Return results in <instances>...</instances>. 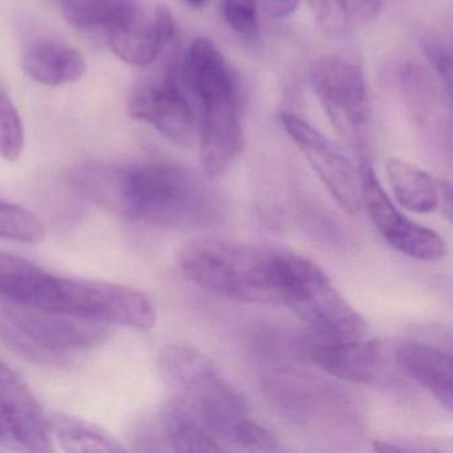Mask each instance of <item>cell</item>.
<instances>
[{
  "label": "cell",
  "instance_id": "6da1fadb",
  "mask_svg": "<svg viewBox=\"0 0 453 453\" xmlns=\"http://www.w3.org/2000/svg\"><path fill=\"white\" fill-rule=\"evenodd\" d=\"M73 184L89 201L128 221L184 229L211 221L216 213L206 188L181 166L165 161L88 163Z\"/></svg>",
  "mask_w": 453,
  "mask_h": 453
},
{
  "label": "cell",
  "instance_id": "7a4b0ae2",
  "mask_svg": "<svg viewBox=\"0 0 453 453\" xmlns=\"http://www.w3.org/2000/svg\"><path fill=\"white\" fill-rule=\"evenodd\" d=\"M294 253L221 240L200 238L182 246V274L203 290L233 301L285 306Z\"/></svg>",
  "mask_w": 453,
  "mask_h": 453
},
{
  "label": "cell",
  "instance_id": "3957f363",
  "mask_svg": "<svg viewBox=\"0 0 453 453\" xmlns=\"http://www.w3.org/2000/svg\"><path fill=\"white\" fill-rule=\"evenodd\" d=\"M182 75L198 113L203 173L217 179L237 163L245 142L240 83L224 55L206 38L190 44Z\"/></svg>",
  "mask_w": 453,
  "mask_h": 453
},
{
  "label": "cell",
  "instance_id": "277c9868",
  "mask_svg": "<svg viewBox=\"0 0 453 453\" xmlns=\"http://www.w3.org/2000/svg\"><path fill=\"white\" fill-rule=\"evenodd\" d=\"M7 302L136 330L155 327L157 312L148 296L127 286L49 274L34 267Z\"/></svg>",
  "mask_w": 453,
  "mask_h": 453
},
{
  "label": "cell",
  "instance_id": "5b68a950",
  "mask_svg": "<svg viewBox=\"0 0 453 453\" xmlns=\"http://www.w3.org/2000/svg\"><path fill=\"white\" fill-rule=\"evenodd\" d=\"M158 368L171 400L197 418L222 444L230 442L238 421L248 416L242 395L195 347L169 344L158 355Z\"/></svg>",
  "mask_w": 453,
  "mask_h": 453
},
{
  "label": "cell",
  "instance_id": "8992f818",
  "mask_svg": "<svg viewBox=\"0 0 453 453\" xmlns=\"http://www.w3.org/2000/svg\"><path fill=\"white\" fill-rule=\"evenodd\" d=\"M108 335L103 323L12 302L0 303V342L38 365L67 367L73 352L94 349Z\"/></svg>",
  "mask_w": 453,
  "mask_h": 453
},
{
  "label": "cell",
  "instance_id": "52a82bcc",
  "mask_svg": "<svg viewBox=\"0 0 453 453\" xmlns=\"http://www.w3.org/2000/svg\"><path fill=\"white\" fill-rule=\"evenodd\" d=\"M310 81L339 136L354 150H365L370 108L360 65L346 58L326 55L312 63Z\"/></svg>",
  "mask_w": 453,
  "mask_h": 453
},
{
  "label": "cell",
  "instance_id": "ba28073f",
  "mask_svg": "<svg viewBox=\"0 0 453 453\" xmlns=\"http://www.w3.org/2000/svg\"><path fill=\"white\" fill-rule=\"evenodd\" d=\"M286 307L293 310L320 338H360L365 318L349 303L314 262L296 254Z\"/></svg>",
  "mask_w": 453,
  "mask_h": 453
},
{
  "label": "cell",
  "instance_id": "9c48e42d",
  "mask_svg": "<svg viewBox=\"0 0 453 453\" xmlns=\"http://www.w3.org/2000/svg\"><path fill=\"white\" fill-rule=\"evenodd\" d=\"M362 206L381 237L399 253L418 261L444 258L448 246L431 227L416 224L395 206L367 158L359 163Z\"/></svg>",
  "mask_w": 453,
  "mask_h": 453
},
{
  "label": "cell",
  "instance_id": "30bf717a",
  "mask_svg": "<svg viewBox=\"0 0 453 453\" xmlns=\"http://www.w3.org/2000/svg\"><path fill=\"white\" fill-rule=\"evenodd\" d=\"M280 121L334 200L347 213H357L363 208L359 169L347 157L344 150L293 113H280Z\"/></svg>",
  "mask_w": 453,
  "mask_h": 453
},
{
  "label": "cell",
  "instance_id": "8fae6325",
  "mask_svg": "<svg viewBox=\"0 0 453 453\" xmlns=\"http://www.w3.org/2000/svg\"><path fill=\"white\" fill-rule=\"evenodd\" d=\"M128 113L182 147L198 139L195 108L173 73L142 81L129 95Z\"/></svg>",
  "mask_w": 453,
  "mask_h": 453
},
{
  "label": "cell",
  "instance_id": "7c38bea8",
  "mask_svg": "<svg viewBox=\"0 0 453 453\" xmlns=\"http://www.w3.org/2000/svg\"><path fill=\"white\" fill-rule=\"evenodd\" d=\"M0 420L14 444L35 452L54 449L49 416L22 379L4 362H0Z\"/></svg>",
  "mask_w": 453,
  "mask_h": 453
},
{
  "label": "cell",
  "instance_id": "4fadbf2b",
  "mask_svg": "<svg viewBox=\"0 0 453 453\" xmlns=\"http://www.w3.org/2000/svg\"><path fill=\"white\" fill-rule=\"evenodd\" d=\"M176 26L168 9L147 6L108 36L107 41L116 57L127 65L145 67L157 60L166 44L173 39Z\"/></svg>",
  "mask_w": 453,
  "mask_h": 453
},
{
  "label": "cell",
  "instance_id": "5bb4252c",
  "mask_svg": "<svg viewBox=\"0 0 453 453\" xmlns=\"http://www.w3.org/2000/svg\"><path fill=\"white\" fill-rule=\"evenodd\" d=\"M307 359L334 378L368 383L381 363L380 342L373 339H327L318 336L303 347Z\"/></svg>",
  "mask_w": 453,
  "mask_h": 453
},
{
  "label": "cell",
  "instance_id": "9a60e30c",
  "mask_svg": "<svg viewBox=\"0 0 453 453\" xmlns=\"http://www.w3.org/2000/svg\"><path fill=\"white\" fill-rule=\"evenodd\" d=\"M400 370L452 410V357L449 352L420 342H404L395 351Z\"/></svg>",
  "mask_w": 453,
  "mask_h": 453
},
{
  "label": "cell",
  "instance_id": "2e32d148",
  "mask_svg": "<svg viewBox=\"0 0 453 453\" xmlns=\"http://www.w3.org/2000/svg\"><path fill=\"white\" fill-rule=\"evenodd\" d=\"M403 95L411 118L418 129L436 131L444 136V129L450 131V103L436 78L418 65H405L400 73Z\"/></svg>",
  "mask_w": 453,
  "mask_h": 453
},
{
  "label": "cell",
  "instance_id": "e0dca14e",
  "mask_svg": "<svg viewBox=\"0 0 453 453\" xmlns=\"http://www.w3.org/2000/svg\"><path fill=\"white\" fill-rule=\"evenodd\" d=\"M22 67L36 83L60 87L81 81L86 73L87 62L83 54L73 47L41 41L23 51Z\"/></svg>",
  "mask_w": 453,
  "mask_h": 453
},
{
  "label": "cell",
  "instance_id": "ac0fdd59",
  "mask_svg": "<svg viewBox=\"0 0 453 453\" xmlns=\"http://www.w3.org/2000/svg\"><path fill=\"white\" fill-rule=\"evenodd\" d=\"M265 386L274 404L299 421L317 418L335 400L325 384L294 371L273 372Z\"/></svg>",
  "mask_w": 453,
  "mask_h": 453
},
{
  "label": "cell",
  "instance_id": "d6986e66",
  "mask_svg": "<svg viewBox=\"0 0 453 453\" xmlns=\"http://www.w3.org/2000/svg\"><path fill=\"white\" fill-rule=\"evenodd\" d=\"M142 0H60L63 17L76 30L110 36L144 6Z\"/></svg>",
  "mask_w": 453,
  "mask_h": 453
},
{
  "label": "cell",
  "instance_id": "ffe728a7",
  "mask_svg": "<svg viewBox=\"0 0 453 453\" xmlns=\"http://www.w3.org/2000/svg\"><path fill=\"white\" fill-rule=\"evenodd\" d=\"M387 176L397 203L415 213H431L440 203L439 180L402 158H389Z\"/></svg>",
  "mask_w": 453,
  "mask_h": 453
},
{
  "label": "cell",
  "instance_id": "44dd1931",
  "mask_svg": "<svg viewBox=\"0 0 453 453\" xmlns=\"http://www.w3.org/2000/svg\"><path fill=\"white\" fill-rule=\"evenodd\" d=\"M52 441H57L65 452H126L127 448L105 429L86 420L52 413L49 416Z\"/></svg>",
  "mask_w": 453,
  "mask_h": 453
},
{
  "label": "cell",
  "instance_id": "7402d4cb",
  "mask_svg": "<svg viewBox=\"0 0 453 453\" xmlns=\"http://www.w3.org/2000/svg\"><path fill=\"white\" fill-rule=\"evenodd\" d=\"M160 434L177 452H222L226 447L197 418L169 402L158 416Z\"/></svg>",
  "mask_w": 453,
  "mask_h": 453
},
{
  "label": "cell",
  "instance_id": "603a6c76",
  "mask_svg": "<svg viewBox=\"0 0 453 453\" xmlns=\"http://www.w3.org/2000/svg\"><path fill=\"white\" fill-rule=\"evenodd\" d=\"M320 30L334 39L344 38L357 23L380 15L383 0H307Z\"/></svg>",
  "mask_w": 453,
  "mask_h": 453
},
{
  "label": "cell",
  "instance_id": "cb8c5ba5",
  "mask_svg": "<svg viewBox=\"0 0 453 453\" xmlns=\"http://www.w3.org/2000/svg\"><path fill=\"white\" fill-rule=\"evenodd\" d=\"M44 235L46 229L35 214L0 197V238L18 242H39Z\"/></svg>",
  "mask_w": 453,
  "mask_h": 453
},
{
  "label": "cell",
  "instance_id": "d4e9b609",
  "mask_svg": "<svg viewBox=\"0 0 453 453\" xmlns=\"http://www.w3.org/2000/svg\"><path fill=\"white\" fill-rule=\"evenodd\" d=\"M25 147V128L14 102L0 88V156L14 163Z\"/></svg>",
  "mask_w": 453,
  "mask_h": 453
},
{
  "label": "cell",
  "instance_id": "484cf974",
  "mask_svg": "<svg viewBox=\"0 0 453 453\" xmlns=\"http://www.w3.org/2000/svg\"><path fill=\"white\" fill-rule=\"evenodd\" d=\"M222 12L230 30L241 38L254 41L258 36V0H224Z\"/></svg>",
  "mask_w": 453,
  "mask_h": 453
},
{
  "label": "cell",
  "instance_id": "4316f807",
  "mask_svg": "<svg viewBox=\"0 0 453 453\" xmlns=\"http://www.w3.org/2000/svg\"><path fill=\"white\" fill-rule=\"evenodd\" d=\"M230 442L246 450L254 452H272L280 449L274 434L249 416L235 424L230 437Z\"/></svg>",
  "mask_w": 453,
  "mask_h": 453
},
{
  "label": "cell",
  "instance_id": "83f0119b",
  "mask_svg": "<svg viewBox=\"0 0 453 453\" xmlns=\"http://www.w3.org/2000/svg\"><path fill=\"white\" fill-rule=\"evenodd\" d=\"M421 50L432 67V75L436 78L444 94L452 99V58L449 49L440 39L424 38Z\"/></svg>",
  "mask_w": 453,
  "mask_h": 453
},
{
  "label": "cell",
  "instance_id": "f1b7e54d",
  "mask_svg": "<svg viewBox=\"0 0 453 453\" xmlns=\"http://www.w3.org/2000/svg\"><path fill=\"white\" fill-rule=\"evenodd\" d=\"M35 267L25 259L0 253V298L6 299L18 280Z\"/></svg>",
  "mask_w": 453,
  "mask_h": 453
},
{
  "label": "cell",
  "instance_id": "f546056e",
  "mask_svg": "<svg viewBox=\"0 0 453 453\" xmlns=\"http://www.w3.org/2000/svg\"><path fill=\"white\" fill-rule=\"evenodd\" d=\"M258 4L264 7L270 17L283 19L296 12L299 0H258Z\"/></svg>",
  "mask_w": 453,
  "mask_h": 453
},
{
  "label": "cell",
  "instance_id": "4dcf8cb0",
  "mask_svg": "<svg viewBox=\"0 0 453 453\" xmlns=\"http://www.w3.org/2000/svg\"><path fill=\"white\" fill-rule=\"evenodd\" d=\"M0 444H14L12 434H9L6 426H4V421L2 420H0Z\"/></svg>",
  "mask_w": 453,
  "mask_h": 453
},
{
  "label": "cell",
  "instance_id": "1f68e13d",
  "mask_svg": "<svg viewBox=\"0 0 453 453\" xmlns=\"http://www.w3.org/2000/svg\"><path fill=\"white\" fill-rule=\"evenodd\" d=\"M182 2L192 9H203L208 4L209 0H182Z\"/></svg>",
  "mask_w": 453,
  "mask_h": 453
}]
</instances>
